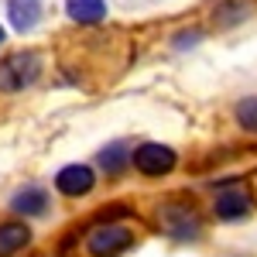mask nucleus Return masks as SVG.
I'll return each mask as SVG.
<instances>
[{"instance_id":"nucleus-1","label":"nucleus","mask_w":257,"mask_h":257,"mask_svg":"<svg viewBox=\"0 0 257 257\" xmlns=\"http://www.w3.org/2000/svg\"><path fill=\"white\" fill-rule=\"evenodd\" d=\"M41 76V55L38 52H14L0 59V93H21L35 86Z\"/></svg>"},{"instance_id":"nucleus-2","label":"nucleus","mask_w":257,"mask_h":257,"mask_svg":"<svg viewBox=\"0 0 257 257\" xmlns=\"http://www.w3.org/2000/svg\"><path fill=\"white\" fill-rule=\"evenodd\" d=\"M131 243H134V230L123 223H96L86 233L89 257H117L123 250H131Z\"/></svg>"},{"instance_id":"nucleus-3","label":"nucleus","mask_w":257,"mask_h":257,"mask_svg":"<svg viewBox=\"0 0 257 257\" xmlns=\"http://www.w3.org/2000/svg\"><path fill=\"white\" fill-rule=\"evenodd\" d=\"M131 165L138 168L141 175L148 178H158V175H168L172 168L178 165V155L168 148V144H158V141H144L131 151Z\"/></svg>"},{"instance_id":"nucleus-4","label":"nucleus","mask_w":257,"mask_h":257,"mask_svg":"<svg viewBox=\"0 0 257 257\" xmlns=\"http://www.w3.org/2000/svg\"><path fill=\"white\" fill-rule=\"evenodd\" d=\"M158 223L168 237L175 240H196L199 230H202V219L192 206H182V202H168L158 209Z\"/></svg>"},{"instance_id":"nucleus-5","label":"nucleus","mask_w":257,"mask_h":257,"mask_svg":"<svg viewBox=\"0 0 257 257\" xmlns=\"http://www.w3.org/2000/svg\"><path fill=\"white\" fill-rule=\"evenodd\" d=\"M93 185H96V172L89 165H65V168H59V175H55V189L69 199L89 196Z\"/></svg>"},{"instance_id":"nucleus-6","label":"nucleus","mask_w":257,"mask_h":257,"mask_svg":"<svg viewBox=\"0 0 257 257\" xmlns=\"http://www.w3.org/2000/svg\"><path fill=\"white\" fill-rule=\"evenodd\" d=\"M250 192L247 189H240V185H230V189H223L216 196V206H213V213H216L219 219H240L250 213Z\"/></svg>"},{"instance_id":"nucleus-7","label":"nucleus","mask_w":257,"mask_h":257,"mask_svg":"<svg viewBox=\"0 0 257 257\" xmlns=\"http://www.w3.org/2000/svg\"><path fill=\"white\" fill-rule=\"evenodd\" d=\"M48 202H52V196L41 185H24V189H18L11 196V209L21 213V216H41L48 209Z\"/></svg>"},{"instance_id":"nucleus-8","label":"nucleus","mask_w":257,"mask_h":257,"mask_svg":"<svg viewBox=\"0 0 257 257\" xmlns=\"http://www.w3.org/2000/svg\"><path fill=\"white\" fill-rule=\"evenodd\" d=\"M31 243V226L21 219H4L0 223V257H14Z\"/></svg>"},{"instance_id":"nucleus-9","label":"nucleus","mask_w":257,"mask_h":257,"mask_svg":"<svg viewBox=\"0 0 257 257\" xmlns=\"http://www.w3.org/2000/svg\"><path fill=\"white\" fill-rule=\"evenodd\" d=\"M7 18L14 31H31L41 21V0H7Z\"/></svg>"},{"instance_id":"nucleus-10","label":"nucleus","mask_w":257,"mask_h":257,"mask_svg":"<svg viewBox=\"0 0 257 257\" xmlns=\"http://www.w3.org/2000/svg\"><path fill=\"white\" fill-rule=\"evenodd\" d=\"M65 14L76 24H99L106 18V0H65Z\"/></svg>"},{"instance_id":"nucleus-11","label":"nucleus","mask_w":257,"mask_h":257,"mask_svg":"<svg viewBox=\"0 0 257 257\" xmlns=\"http://www.w3.org/2000/svg\"><path fill=\"white\" fill-rule=\"evenodd\" d=\"M96 161H99V168H103L106 175H120V172L131 165V148H127L123 141H113V144H106L96 155Z\"/></svg>"},{"instance_id":"nucleus-12","label":"nucleus","mask_w":257,"mask_h":257,"mask_svg":"<svg viewBox=\"0 0 257 257\" xmlns=\"http://www.w3.org/2000/svg\"><path fill=\"white\" fill-rule=\"evenodd\" d=\"M237 123L243 127V131H250V134H257V96H247L237 103Z\"/></svg>"},{"instance_id":"nucleus-13","label":"nucleus","mask_w":257,"mask_h":257,"mask_svg":"<svg viewBox=\"0 0 257 257\" xmlns=\"http://www.w3.org/2000/svg\"><path fill=\"white\" fill-rule=\"evenodd\" d=\"M0 41H4V28H0Z\"/></svg>"}]
</instances>
